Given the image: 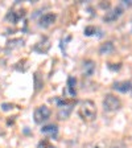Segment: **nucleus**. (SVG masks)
<instances>
[{
	"label": "nucleus",
	"mask_w": 132,
	"mask_h": 148,
	"mask_svg": "<svg viewBox=\"0 0 132 148\" xmlns=\"http://www.w3.org/2000/svg\"><path fill=\"white\" fill-rule=\"evenodd\" d=\"M78 115L79 118L86 122V123H90L92 120H95L96 118V106L95 103L90 99H86V101H82L78 106Z\"/></svg>",
	"instance_id": "obj_1"
},
{
	"label": "nucleus",
	"mask_w": 132,
	"mask_h": 148,
	"mask_svg": "<svg viewBox=\"0 0 132 148\" xmlns=\"http://www.w3.org/2000/svg\"><path fill=\"white\" fill-rule=\"evenodd\" d=\"M102 105H103L105 111H107V112H115V111L120 110V107H122V101H120L118 97L112 95V94H106L105 98H103V102H102Z\"/></svg>",
	"instance_id": "obj_2"
},
{
	"label": "nucleus",
	"mask_w": 132,
	"mask_h": 148,
	"mask_svg": "<svg viewBox=\"0 0 132 148\" xmlns=\"http://www.w3.org/2000/svg\"><path fill=\"white\" fill-rule=\"evenodd\" d=\"M55 102L58 105V119H61V120L68 119L71 110L74 107V102L73 101L68 102V101H65V99H55Z\"/></svg>",
	"instance_id": "obj_3"
},
{
	"label": "nucleus",
	"mask_w": 132,
	"mask_h": 148,
	"mask_svg": "<svg viewBox=\"0 0 132 148\" xmlns=\"http://www.w3.org/2000/svg\"><path fill=\"white\" fill-rule=\"evenodd\" d=\"M33 118H34V122H36L37 124H41V123H44V122H46V120L50 118L49 107L45 105L38 106L33 112Z\"/></svg>",
	"instance_id": "obj_4"
},
{
	"label": "nucleus",
	"mask_w": 132,
	"mask_h": 148,
	"mask_svg": "<svg viewBox=\"0 0 132 148\" xmlns=\"http://www.w3.org/2000/svg\"><path fill=\"white\" fill-rule=\"evenodd\" d=\"M122 15H123V8H122V7H115V8H112L106 12V15L103 16V21L114 23V21H116Z\"/></svg>",
	"instance_id": "obj_5"
},
{
	"label": "nucleus",
	"mask_w": 132,
	"mask_h": 148,
	"mask_svg": "<svg viewBox=\"0 0 132 148\" xmlns=\"http://www.w3.org/2000/svg\"><path fill=\"white\" fill-rule=\"evenodd\" d=\"M24 16H25V11H24V9H20V11H15V9H11V11L7 13L5 20L11 21L12 24H17L18 20H20V18H23Z\"/></svg>",
	"instance_id": "obj_6"
},
{
	"label": "nucleus",
	"mask_w": 132,
	"mask_h": 148,
	"mask_svg": "<svg viewBox=\"0 0 132 148\" xmlns=\"http://www.w3.org/2000/svg\"><path fill=\"white\" fill-rule=\"evenodd\" d=\"M41 134L50 139H57L58 136V127L55 126V124H46L41 128Z\"/></svg>",
	"instance_id": "obj_7"
},
{
	"label": "nucleus",
	"mask_w": 132,
	"mask_h": 148,
	"mask_svg": "<svg viewBox=\"0 0 132 148\" xmlns=\"http://www.w3.org/2000/svg\"><path fill=\"white\" fill-rule=\"evenodd\" d=\"M55 18H57V16H55L54 13H45V15H42L40 17L38 24H40V27H42V28H48V27L54 24Z\"/></svg>",
	"instance_id": "obj_8"
},
{
	"label": "nucleus",
	"mask_w": 132,
	"mask_h": 148,
	"mask_svg": "<svg viewBox=\"0 0 132 148\" xmlns=\"http://www.w3.org/2000/svg\"><path fill=\"white\" fill-rule=\"evenodd\" d=\"M95 68H96V64L92 60H85L82 64V69H83V74L86 77H91L94 71H95Z\"/></svg>",
	"instance_id": "obj_9"
},
{
	"label": "nucleus",
	"mask_w": 132,
	"mask_h": 148,
	"mask_svg": "<svg viewBox=\"0 0 132 148\" xmlns=\"http://www.w3.org/2000/svg\"><path fill=\"white\" fill-rule=\"evenodd\" d=\"M49 48H50L49 38H48V37H42V40L38 41V42L34 45L33 50L37 52V53H46L48 50H49Z\"/></svg>",
	"instance_id": "obj_10"
},
{
	"label": "nucleus",
	"mask_w": 132,
	"mask_h": 148,
	"mask_svg": "<svg viewBox=\"0 0 132 148\" xmlns=\"http://www.w3.org/2000/svg\"><path fill=\"white\" fill-rule=\"evenodd\" d=\"M112 89L120 92H128L132 90V83L129 81H120V82H115Z\"/></svg>",
	"instance_id": "obj_11"
},
{
	"label": "nucleus",
	"mask_w": 132,
	"mask_h": 148,
	"mask_svg": "<svg viewBox=\"0 0 132 148\" xmlns=\"http://www.w3.org/2000/svg\"><path fill=\"white\" fill-rule=\"evenodd\" d=\"M114 50H115V46L111 41H107V42L102 44V45L99 46V54H102V56L110 54V53H112Z\"/></svg>",
	"instance_id": "obj_12"
},
{
	"label": "nucleus",
	"mask_w": 132,
	"mask_h": 148,
	"mask_svg": "<svg viewBox=\"0 0 132 148\" xmlns=\"http://www.w3.org/2000/svg\"><path fill=\"white\" fill-rule=\"evenodd\" d=\"M75 83H77L75 78H73V77L68 78V91L71 97H75Z\"/></svg>",
	"instance_id": "obj_13"
},
{
	"label": "nucleus",
	"mask_w": 132,
	"mask_h": 148,
	"mask_svg": "<svg viewBox=\"0 0 132 148\" xmlns=\"http://www.w3.org/2000/svg\"><path fill=\"white\" fill-rule=\"evenodd\" d=\"M82 148H106V145L103 142H91L85 144Z\"/></svg>",
	"instance_id": "obj_14"
},
{
	"label": "nucleus",
	"mask_w": 132,
	"mask_h": 148,
	"mask_svg": "<svg viewBox=\"0 0 132 148\" xmlns=\"http://www.w3.org/2000/svg\"><path fill=\"white\" fill-rule=\"evenodd\" d=\"M96 32V28L94 25H89V27L85 28V34L86 36H92V34Z\"/></svg>",
	"instance_id": "obj_15"
},
{
	"label": "nucleus",
	"mask_w": 132,
	"mask_h": 148,
	"mask_svg": "<svg viewBox=\"0 0 132 148\" xmlns=\"http://www.w3.org/2000/svg\"><path fill=\"white\" fill-rule=\"evenodd\" d=\"M23 42H24L23 40H12L8 42V46L9 48H16V46H21Z\"/></svg>",
	"instance_id": "obj_16"
},
{
	"label": "nucleus",
	"mask_w": 132,
	"mask_h": 148,
	"mask_svg": "<svg viewBox=\"0 0 132 148\" xmlns=\"http://www.w3.org/2000/svg\"><path fill=\"white\" fill-rule=\"evenodd\" d=\"M110 148H128V147H127V144L123 142H114L110 145Z\"/></svg>",
	"instance_id": "obj_17"
},
{
	"label": "nucleus",
	"mask_w": 132,
	"mask_h": 148,
	"mask_svg": "<svg viewBox=\"0 0 132 148\" xmlns=\"http://www.w3.org/2000/svg\"><path fill=\"white\" fill-rule=\"evenodd\" d=\"M13 106L12 105H9V103H3V105H1V110L3 111H8L9 108H12Z\"/></svg>",
	"instance_id": "obj_18"
},
{
	"label": "nucleus",
	"mask_w": 132,
	"mask_h": 148,
	"mask_svg": "<svg viewBox=\"0 0 132 148\" xmlns=\"http://www.w3.org/2000/svg\"><path fill=\"white\" fill-rule=\"evenodd\" d=\"M38 148H53V147H50L48 143H40V145H38Z\"/></svg>",
	"instance_id": "obj_19"
},
{
	"label": "nucleus",
	"mask_w": 132,
	"mask_h": 148,
	"mask_svg": "<svg viewBox=\"0 0 132 148\" xmlns=\"http://www.w3.org/2000/svg\"><path fill=\"white\" fill-rule=\"evenodd\" d=\"M108 69H111V70H119V69H120V65H119V66H112L111 64H108Z\"/></svg>",
	"instance_id": "obj_20"
},
{
	"label": "nucleus",
	"mask_w": 132,
	"mask_h": 148,
	"mask_svg": "<svg viewBox=\"0 0 132 148\" xmlns=\"http://www.w3.org/2000/svg\"><path fill=\"white\" fill-rule=\"evenodd\" d=\"M123 4H124V5H127V7H132V0H128V1H123Z\"/></svg>",
	"instance_id": "obj_21"
}]
</instances>
